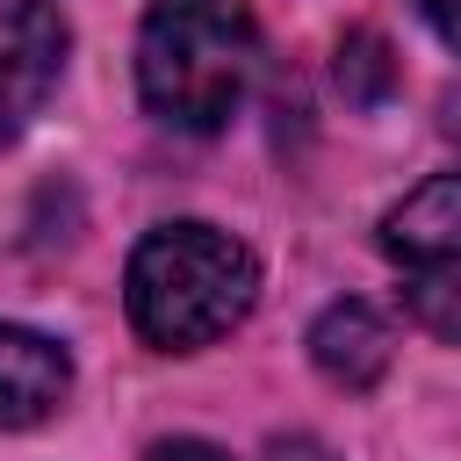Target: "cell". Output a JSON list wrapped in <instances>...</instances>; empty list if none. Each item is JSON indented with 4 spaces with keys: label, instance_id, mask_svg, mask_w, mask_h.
Returning a JSON list of instances; mask_svg holds the SVG:
<instances>
[{
    "label": "cell",
    "instance_id": "1",
    "mask_svg": "<svg viewBox=\"0 0 461 461\" xmlns=\"http://www.w3.org/2000/svg\"><path fill=\"white\" fill-rule=\"evenodd\" d=\"M252 295H259V267L216 223H158V230H144V245L130 252V274H122L130 324L158 353L216 346L223 331L245 324Z\"/></svg>",
    "mask_w": 461,
    "mask_h": 461
},
{
    "label": "cell",
    "instance_id": "2",
    "mask_svg": "<svg viewBox=\"0 0 461 461\" xmlns=\"http://www.w3.org/2000/svg\"><path fill=\"white\" fill-rule=\"evenodd\" d=\"M252 50L259 36L245 0H151L137 29V94L158 122L209 137L245 101Z\"/></svg>",
    "mask_w": 461,
    "mask_h": 461
},
{
    "label": "cell",
    "instance_id": "3",
    "mask_svg": "<svg viewBox=\"0 0 461 461\" xmlns=\"http://www.w3.org/2000/svg\"><path fill=\"white\" fill-rule=\"evenodd\" d=\"M382 252L403 274L411 317L461 346V173L411 187L382 216Z\"/></svg>",
    "mask_w": 461,
    "mask_h": 461
},
{
    "label": "cell",
    "instance_id": "4",
    "mask_svg": "<svg viewBox=\"0 0 461 461\" xmlns=\"http://www.w3.org/2000/svg\"><path fill=\"white\" fill-rule=\"evenodd\" d=\"M65 72V22L43 0L0 7V144H14Z\"/></svg>",
    "mask_w": 461,
    "mask_h": 461
},
{
    "label": "cell",
    "instance_id": "5",
    "mask_svg": "<svg viewBox=\"0 0 461 461\" xmlns=\"http://www.w3.org/2000/svg\"><path fill=\"white\" fill-rule=\"evenodd\" d=\"M72 389V360L58 339L29 331V324H0V425H43Z\"/></svg>",
    "mask_w": 461,
    "mask_h": 461
},
{
    "label": "cell",
    "instance_id": "6",
    "mask_svg": "<svg viewBox=\"0 0 461 461\" xmlns=\"http://www.w3.org/2000/svg\"><path fill=\"white\" fill-rule=\"evenodd\" d=\"M389 324L367 310V303H331L317 324H310V360L339 382V389H367V382H382V367H389Z\"/></svg>",
    "mask_w": 461,
    "mask_h": 461
},
{
    "label": "cell",
    "instance_id": "7",
    "mask_svg": "<svg viewBox=\"0 0 461 461\" xmlns=\"http://www.w3.org/2000/svg\"><path fill=\"white\" fill-rule=\"evenodd\" d=\"M389 43L375 36V29H353L346 43H339V86L353 94V101H382L389 94Z\"/></svg>",
    "mask_w": 461,
    "mask_h": 461
},
{
    "label": "cell",
    "instance_id": "8",
    "mask_svg": "<svg viewBox=\"0 0 461 461\" xmlns=\"http://www.w3.org/2000/svg\"><path fill=\"white\" fill-rule=\"evenodd\" d=\"M411 7H418V14H425V29L461 58V0H411Z\"/></svg>",
    "mask_w": 461,
    "mask_h": 461
},
{
    "label": "cell",
    "instance_id": "9",
    "mask_svg": "<svg viewBox=\"0 0 461 461\" xmlns=\"http://www.w3.org/2000/svg\"><path fill=\"white\" fill-rule=\"evenodd\" d=\"M144 461H223L209 439H166V447H151Z\"/></svg>",
    "mask_w": 461,
    "mask_h": 461
},
{
    "label": "cell",
    "instance_id": "10",
    "mask_svg": "<svg viewBox=\"0 0 461 461\" xmlns=\"http://www.w3.org/2000/svg\"><path fill=\"white\" fill-rule=\"evenodd\" d=\"M267 461H331V454H324L310 432H295V439H274V447H267Z\"/></svg>",
    "mask_w": 461,
    "mask_h": 461
}]
</instances>
